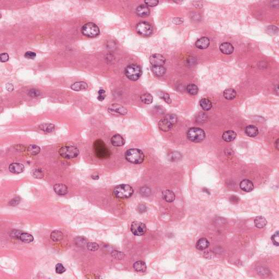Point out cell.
<instances>
[{
	"instance_id": "obj_1",
	"label": "cell",
	"mask_w": 279,
	"mask_h": 279,
	"mask_svg": "<svg viewBox=\"0 0 279 279\" xmlns=\"http://www.w3.org/2000/svg\"><path fill=\"white\" fill-rule=\"evenodd\" d=\"M95 154L99 159H107L110 157L111 152L105 143L100 139L95 141L93 143Z\"/></svg>"
},
{
	"instance_id": "obj_2",
	"label": "cell",
	"mask_w": 279,
	"mask_h": 279,
	"mask_svg": "<svg viewBox=\"0 0 279 279\" xmlns=\"http://www.w3.org/2000/svg\"><path fill=\"white\" fill-rule=\"evenodd\" d=\"M126 159L131 163L140 164L145 159V155L142 152L138 149H130L126 152Z\"/></svg>"
},
{
	"instance_id": "obj_3",
	"label": "cell",
	"mask_w": 279,
	"mask_h": 279,
	"mask_svg": "<svg viewBox=\"0 0 279 279\" xmlns=\"http://www.w3.org/2000/svg\"><path fill=\"white\" fill-rule=\"evenodd\" d=\"M177 117L173 114H169L163 118L158 123L159 128L163 132H168L176 124Z\"/></svg>"
},
{
	"instance_id": "obj_4",
	"label": "cell",
	"mask_w": 279,
	"mask_h": 279,
	"mask_svg": "<svg viewBox=\"0 0 279 279\" xmlns=\"http://www.w3.org/2000/svg\"><path fill=\"white\" fill-rule=\"evenodd\" d=\"M134 193L132 187L127 184L118 185L114 189L113 194L116 197L121 199H127L131 197Z\"/></svg>"
},
{
	"instance_id": "obj_5",
	"label": "cell",
	"mask_w": 279,
	"mask_h": 279,
	"mask_svg": "<svg viewBox=\"0 0 279 279\" xmlns=\"http://www.w3.org/2000/svg\"><path fill=\"white\" fill-rule=\"evenodd\" d=\"M187 137L193 142H201L206 137V133L199 128H191L187 132Z\"/></svg>"
},
{
	"instance_id": "obj_6",
	"label": "cell",
	"mask_w": 279,
	"mask_h": 279,
	"mask_svg": "<svg viewBox=\"0 0 279 279\" xmlns=\"http://www.w3.org/2000/svg\"><path fill=\"white\" fill-rule=\"evenodd\" d=\"M124 74L129 80L136 81L138 80L142 75V70L139 65L132 64L126 68Z\"/></svg>"
},
{
	"instance_id": "obj_7",
	"label": "cell",
	"mask_w": 279,
	"mask_h": 279,
	"mask_svg": "<svg viewBox=\"0 0 279 279\" xmlns=\"http://www.w3.org/2000/svg\"><path fill=\"white\" fill-rule=\"evenodd\" d=\"M81 33L83 35L88 38H95L99 34L100 30L96 24L93 23H88L82 26Z\"/></svg>"
},
{
	"instance_id": "obj_8",
	"label": "cell",
	"mask_w": 279,
	"mask_h": 279,
	"mask_svg": "<svg viewBox=\"0 0 279 279\" xmlns=\"http://www.w3.org/2000/svg\"><path fill=\"white\" fill-rule=\"evenodd\" d=\"M59 154L62 157L65 159H72L78 157L79 150L74 146H65L59 149Z\"/></svg>"
},
{
	"instance_id": "obj_9",
	"label": "cell",
	"mask_w": 279,
	"mask_h": 279,
	"mask_svg": "<svg viewBox=\"0 0 279 279\" xmlns=\"http://www.w3.org/2000/svg\"><path fill=\"white\" fill-rule=\"evenodd\" d=\"M137 31L141 36L148 37L153 33V28L150 23L146 21L139 23L137 26Z\"/></svg>"
},
{
	"instance_id": "obj_10",
	"label": "cell",
	"mask_w": 279,
	"mask_h": 279,
	"mask_svg": "<svg viewBox=\"0 0 279 279\" xmlns=\"http://www.w3.org/2000/svg\"><path fill=\"white\" fill-rule=\"evenodd\" d=\"M130 230L133 235L137 236H141L146 233L147 229L146 225L142 223L134 221L132 224Z\"/></svg>"
},
{
	"instance_id": "obj_11",
	"label": "cell",
	"mask_w": 279,
	"mask_h": 279,
	"mask_svg": "<svg viewBox=\"0 0 279 279\" xmlns=\"http://www.w3.org/2000/svg\"><path fill=\"white\" fill-rule=\"evenodd\" d=\"M108 111L113 115H124L127 113V110L121 105L114 104L108 108Z\"/></svg>"
},
{
	"instance_id": "obj_12",
	"label": "cell",
	"mask_w": 279,
	"mask_h": 279,
	"mask_svg": "<svg viewBox=\"0 0 279 279\" xmlns=\"http://www.w3.org/2000/svg\"><path fill=\"white\" fill-rule=\"evenodd\" d=\"M149 61L152 66H163L165 63L166 59L163 55L156 54L150 57Z\"/></svg>"
},
{
	"instance_id": "obj_13",
	"label": "cell",
	"mask_w": 279,
	"mask_h": 279,
	"mask_svg": "<svg viewBox=\"0 0 279 279\" xmlns=\"http://www.w3.org/2000/svg\"><path fill=\"white\" fill-rule=\"evenodd\" d=\"M240 188L243 191L249 193L253 190L254 184L249 179H244L240 183Z\"/></svg>"
},
{
	"instance_id": "obj_14",
	"label": "cell",
	"mask_w": 279,
	"mask_h": 279,
	"mask_svg": "<svg viewBox=\"0 0 279 279\" xmlns=\"http://www.w3.org/2000/svg\"><path fill=\"white\" fill-rule=\"evenodd\" d=\"M219 48L221 52L226 55H230L233 53L234 51V47L233 45L231 43L227 42L221 44Z\"/></svg>"
},
{
	"instance_id": "obj_15",
	"label": "cell",
	"mask_w": 279,
	"mask_h": 279,
	"mask_svg": "<svg viewBox=\"0 0 279 279\" xmlns=\"http://www.w3.org/2000/svg\"><path fill=\"white\" fill-rule=\"evenodd\" d=\"M137 14L141 17H148L150 14V10H149L148 7L147 6L146 4H141L139 7H137V8L136 10Z\"/></svg>"
},
{
	"instance_id": "obj_16",
	"label": "cell",
	"mask_w": 279,
	"mask_h": 279,
	"mask_svg": "<svg viewBox=\"0 0 279 279\" xmlns=\"http://www.w3.org/2000/svg\"><path fill=\"white\" fill-rule=\"evenodd\" d=\"M24 169H25V168H24L23 165L20 164V163H14L11 164L9 166V171L12 173H15V174L20 173L21 172H23Z\"/></svg>"
},
{
	"instance_id": "obj_17",
	"label": "cell",
	"mask_w": 279,
	"mask_h": 279,
	"mask_svg": "<svg viewBox=\"0 0 279 279\" xmlns=\"http://www.w3.org/2000/svg\"><path fill=\"white\" fill-rule=\"evenodd\" d=\"M55 193L59 195H65L68 192V188L65 185L57 184L54 187Z\"/></svg>"
},
{
	"instance_id": "obj_18",
	"label": "cell",
	"mask_w": 279,
	"mask_h": 279,
	"mask_svg": "<svg viewBox=\"0 0 279 279\" xmlns=\"http://www.w3.org/2000/svg\"><path fill=\"white\" fill-rule=\"evenodd\" d=\"M196 46L199 49H206L209 46L210 40L207 37H202L196 42Z\"/></svg>"
},
{
	"instance_id": "obj_19",
	"label": "cell",
	"mask_w": 279,
	"mask_h": 279,
	"mask_svg": "<svg viewBox=\"0 0 279 279\" xmlns=\"http://www.w3.org/2000/svg\"><path fill=\"white\" fill-rule=\"evenodd\" d=\"M210 243L208 239H206L205 238H202L199 240H198V241L196 243V248L197 250H204L207 249L209 246Z\"/></svg>"
},
{
	"instance_id": "obj_20",
	"label": "cell",
	"mask_w": 279,
	"mask_h": 279,
	"mask_svg": "<svg viewBox=\"0 0 279 279\" xmlns=\"http://www.w3.org/2000/svg\"><path fill=\"white\" fill-rule=\"evenodd\" d=\"M111 141L112 145L116 147H121L125 143L124 138L119 134H116L112 137Z\"/></svg>"
},
{
	"instance_id": "obj_21",
	"label": "cell",
	"mask_w": 279,
	"mask_h": 279,
	"mask_svg": "<svg viewBox=\"0 0 279 279\" xmlns=\"http://www.w3.org/2000/svg\"><path fill=\"white\" fill-rule=\"evenodd\" d=\"M237 134L233 130H228L223 133V139L226 142H231L235 139Z\"/></svg>"
},
{
	"instance_id": "obj_22",
	"label": "cell",
	"mask_w": 279,
	"mask_h": 279,
	"mask_svg": "<svg viewBox=\"0 0 279 279\" xmlns=\"http://www.w3.org/2000/svg\"><path fill=\"white\" fill-rule=\"evenodd\" d=\"M254 224L257 228L262 229L266 226L267 224V221L263 216H257L254 220Z\"/></svg>"
},
{
	"instance_id": "obj_23",
	"label": "cell",
	"mask_w": 279,
	"mask_h": 279,
	"mask_svg": "<svg viewBox=\"0 0 279 279\" xmlns=\"http://www.w3.org/2000/svg\"><path fill=\"white\" fill-rule=\"evenodd\" d=\"M163 199L168 202H172L175 199V194L170 190H166L162 194Z\"/></svg>"
},
{
	"instance_id": "obj_24",
	"label": "cell",
	"mask_w": 279,
	"mask_h": 279,
	"mask_svg": "<svg viewBox=\"0 0 279 279\" xmlns=\"http://www.w3.org/2000/svg\"><path fill=\"white\" fill-rule=\"evenodd\" d=\"M245 132L246 135L250 137H256L258 134V128L253 125L247 126Z\"/></svg>"
},
{
	"instance_id": "obj_25",
	"label": "cell",
	"mask_w": 279,
	"mask_h": 279,
	"mask_svg": "<svg viewBox=\"0 0 279 279\" xmlns=\"http://www.w3.org/2000/svg\"><path fill=\"white\" fill-rule=\"evenodd\" d=\"M223 95L226 99L231 101L234 99L236 97V92L232 88H228L224 90Z\"/></svg>"
},
{
	"instance_id": "obj_26",
	"label": "cell",
	"mask_w": 279,
	"mask_h": 279,
	"mask_svg": "<svg viewBox=\"0 0 279 279\" xmlns=\"http://www.w3.org/2000/svg\"><path fill=\"white\" fill-rule=\"evenodd\" d=\"M88 88L87 84L84 82H75L71 86V88L74 90L80 91V90H86Z\"/></svg>"
},
{
	"instance_id": "obj_27",
	"label": "cell",
	"mask_w": 279,
	"mask_h": 279,
	"mask_svg": "<svg viewBox=\"0 0 279 279\" xmlns=\"http://www.w3.org/2000/svg\"><path fill=\"white\" fill-rule=\"evenodd\" d=\"M133 268L134 270L138 272H144L146 270L147 266L143 261H139L135 263L133 265Z\"/></svg>"
},
{
	"instance_id": "obj_28",
	"label": "cell",
	"mask_w": 279,
	"mask_h": 279,
	"mask_svg": "<svg viewBox=\"0 0 279 279\" xmlns=\"http://www.w3.org/2000/svg\"><path fill=\"white\" fill-rule=\"evenodd\" d=\"M152 71L155 75L158 76H162L165 74L166 70L163 66H152Z\"/></svg>"
},
{
	"instance_id": "obj_29",
	"label": "cell",
	"mask_w": 279,
	"mask_h": 279,
	"mask_svg": "<svg viewBox=\"0 0 279 279\" xmlns=\"http://www.w3.org/2000/svg\"><path fill=\"white\" fill-rule=\"evenodd\" d=\"M199 104L201 107L204 111H209L211 109L212 107V102L208 99H202L199 102Z\"/></svg>"
},
{
	"instance_id": "obj_30",
	"label": "cell",
	"mask_w": 279,
	"mask_h": 279,
	"mask_svg": "<svg viewBox=\"0 0 279 279\" xmlns=\"http://www.w3.org/2000/svg\"><path fill=\"white\" fill-rule=\"evenodd\" d=\"M19 239L24 243H29L34 241V238L31 235L28 233H22L20 235Z\"/></svg>"
},
{
	"instance_id": "obj_31",
	"label": "cell",
	"mask_w": 279,
	"mask_h": 279,
	"mask_svg": "<svg viewBox=\"0 0 279 279\" xmlns=\"http://www.w3.org/2000/svg\"><path fill=\"white\" fill-rule=\"evenodd\" d=\"M140 99L141 101L144 104H150L153 102V98L151 94L146 93L141 96Z\"/></svg>"
},
{
	"instance_id": "obj_32",
	"label": "cell",
	"mask_w": 279,
	"mask_h": 279,
	"mask_svg": "<svg viewBox=\"0 0 279 279\" xmlns=\"http://www.w3.org/2000/svg\"><path fill=\"white\" fill-rule=\"evenodd\" d=\"M50 237L53 241H59L63 239V233L59 231H53V232L51 233Z\"/></svg>"
},
{
	"instance_id": "obj_33",
	"label": "cell",
	"mask_w": 279,
	"mask_h": 279,
	"mask_svg": "<svg viewBox=\"0 0 279 279\" xmlns=\"http://www.w3.org/2000/svg\"><path fill=\"white\" fill-rule=\"evenodd\" d=\"M39 128L40 130H42L44 132H53V131L55 130V126L50 123H45L41 124L39 126Z\"/></svg>"
},
{
	"instance_id": "obj_34",
	"label": "cell",
	"mask_w": 279,
	"mask_h": 279,
	"mask_svg": "<svg viewBox=\"0 0 279 279\" xmlns=\"http://www.w3.org/2000/svg\"><path fill=\"white\" fill-rule=\"evenodd\" d=\"M28 153L32 155H37L40 152V147L35 145H30L28 147Z\"/></svg>"
},
{
	"instance_id": "obj_35",
	"label": "cell",
	"mask_w": 279,
	"mask_h": 279,
	"mask_svg": "<svg viewBox=\"0 0 279 279\" xmlns=\"http://www.w3.org/2000/svg\"><path fill=\"white\" fill-rule=\"evenodd\" d=\"M187 90L188 93L192 96L197 95L199 92V88L196 85L194 84H189L187 87Z\"/></svg>"
},
{
	"instance_id": "obj_36",
	"label": "cell",
	"mask_w": 279,
	"mask_h": 279,
	"mask_svg": "<svg viewBox=\"0 0 279 279\" xmlns=\"http://www.w3.org/2000/svg\"><path fill=\"white\" fill-rule=\"evenodd\" d=\"M32 175L36 178H42L44 176V172L40 168H37L31 172Z\"/></svg>"
},
{
	"instance_id": "obj_37",
	"label": "cell",
	"mask_w": 279,
	"mask_h": 279,
	"mask_svg": "<svg viewBox=\"0 0 279 279\" xmlns=\"http://www.w3.org/2000/svg\"><path fill=\"white\" fill-rule=\"evenodd\" d=\"M159 96L161 98L163 99L165 102L168 103V104H171L172 102L171 99L170 98V96L168 95V93H165L164 92H159L158 93Z\"/></svg>"
},
{
	"instance_id": "obj_38",
	"label": "cell",
	"mask_w": 279,
	"mask_h": 279,
	"mask_svg": "<svg viewBox=\"0 0 279 279\" xmlns=\"http://www.w3.org/2000/svg\"><path fill=\"white\" fill-rule=\"evenodd\" d=\"M279 231H276V232L271 236V241L273 242V243L275 245L277 246H278L279 245Z\"/></svg>"
},
{
	"instance_id": "obj_39",
	"label": "cell",
	"mask_w": 279,
	"mask_h": 279,
	"mask_svg": "<svg viewBox=\"0 0 279 279\" xmlns=\"http://www.w3.org/2000/svg\"><path fill=\"white\" fill-rule=\"evenodd\" d=\"M98 245L94 242H90L87 244V249L91 251H95L98 250Z\"/></svg>"
},
{
	"instance_id": "obj_40",
	"label": "cell",
	"mask_w": 279,
	"mask_h": 279,
	"mask_svg": "<svg viewBox=\"0 0 279 279\" xmlns=\"http://www.w3.org/2000/svg\"><path fill=\"white\" fill-rule=\"evenodd\" d=\"M55 269H56V273H58V274H62L64 272H65V271H66L65 268L64 267L63 265L61 264V263H58L57 265H56Z\"/></svg>"
},
{
	"instance_id": "obj_41",
	"label": "cell",
	"mask_w": 279,
	"mask_h": 279,
	"mask_svg": "<svg viewBox=\"0 0 279 279\" xmlns=\"http://www.w3.org/2000/svg\"><path fill=\"white\" fill-rule=\"evenodd\" d=\"M151 193V191L148 187H143V188H142L140 190V193L142 195L146 196H148L150 195Z\"/></svg>"
},
{
	"instance_id": "obj_42",
	"label": "cell",
	"mask_w": 279,
	"mask_h": 279,
	"mask_svg": "<svg viewBox=\"0 0 279 279\" xmlns=\"http://www.w3.org/2000/svg\"><path fill=\"white\" fill-rule=\"evenodd\" d=\"M105 97H106L105 90H99L98 96V99L99 101H102L105 99Z\"/></svg>"
},
{
	"instance_id": "obj_43",
	"label": "cell",
	"mask_w": 279,
	"mask_h": 279,
	"mask_svg": "<svg viewBox=\"0 0 279 279\" xmlns=\"http://www.w3.org/2000/svg\"><path fill=\"white\" fill-rule=\"evenodd\" d=\"M145 2L147 6L149 7H155L157 6L159 3V1L155 0H148L146 1Z\"/></svg>"
},
{
	"instance_id": "obj_44",
	"label": "cell",
	"mask_w": 279,
	"mask_h": 279,
	"mask_svg": "<svg viewBox=\"0 0 279 279\" xmlns=\"http://www.w3.org/2000/svg\"><path fill=\"white\" fill-rule=\"evenodd\" d=\"M181 157L180 154L177 153V152H174L173 153H172L170 157V160H172L173 162L176 161L179 159V158Z\"/></svg>"
},
{
	"instance_id": "obj_45",
	"label": "cell",
	"mask_w": 279,
	"mask_h": 279,
	"mask_svg": "<svg viewBox=\"0 0 279 279\" xmlns=\"http://www.w3.org/2000/svg\"><path fill=\"white\" fill-rule=\"evenodd\" d=\"M25 57L26 58L28 59H35L36 57V54L32 51H27L25 54Z\"/></svg>"
},
{
	"instance_id": "obj_46",
	"label": "cell",
	"mask_w": 279,
	"mask_h": 279,
	"mask_svg": "<svg viewBox=\"0 0 279 279\" xmlns=\"http://www.w3.org/2000/svg\"><path fill=\"white\" fill-rule=\"evenodd\" d=\"M9 55L7 53H2L0 55V59L2 62H6L8 61Z\"/></svg>"
},
{
	"instance_id": "obj_47",
	"label": "cell",
	"mask_w": 279,
	"mask_h": 279,
	"mask_svg": "<svg viewBox=\"0 0 279 279\" xmlns=\"http://www.w3.org/2000/svg\"><path fill=\"white\" fill-rule=\"evenodd\" d=\"M28 95L30 96H31V97H39L40 96V93L39 91L36 90H34H34H29Z\"/></svg>"
},
{
	"instance_id": "obj_48",
	"label": "cell",
	"mask_w": 279,
	"mask_h": 279,
	"mask_svg": "<svg viewBox=\"0 0 279 279\" xmlns=\"http://www.w3.org/2000/svg\"><path fill=\"white\" fill-rule=\"evenodd\" d=\"M21 232L20 231H17V230H14L12 232L11 236H12L13 237L17 238H19L20 235H21Z\"/></svg>"
},
{
	"instance_id": "obj_49",
	"label": "cell",
	"mask_w": 279,
	"mask_h": 279,
	"mask_svg": "<svg viewBox=\"0 0 279 279\" xmlns=\"http://www.w3.org/2000/svg\"><path fill=\"white\" fill-rule=\"evenodd\" d=\"M6 88L7 90L9 92H12L14 90V86L12 84L8 83V84H7Z\"/></svg>"
},
{
	"instance_id": "obj_50",
	"label": "cell",
	"mask_w": 279,
	"mask_h": 279,
	"mask_svg": "<svg viewBox=\"0 0 279 279\" xmlns=\"http://www.w3.org/2000/svg\"><path fill=\"white\" fill-rule=\"evenodd\" d=\"M183 21H184L183 19L178 18H177L173 19V23H176V24H180V23H183Z\"/></svg>"
},
{
	"instance_id": "obj_51",
	"label": "cell",
	"mask_w": 279,
	"mask_h": 279,
	"mask_svg": "<svg viewBox=\"0 0 279 279\" xmlns=\"http://www.w3.org/2000/svg\"><path fill=\"white\" fill-rule=\"evenodd\" d=\"M278 145H279V139H277V140H276V142H275L276 148L277 149H279V146H278Z\"/></svg>"
},
{
	"instance_id": "obj_52",
	"label": "cell",
	"mask_w": 279,
	"mask_h": 279,
	"mask_svg": "<svg viewBox=\"0 0 279 279\" xmlns=\"http://www.w3.org/2000/svg\"><path fill=\"white\" fill-rule=\"evenodd\" d=\"M92 177V178L93 179H98L99 178L98 176H96V175L93 176Z\"/></svg>"
}]
</instances>
